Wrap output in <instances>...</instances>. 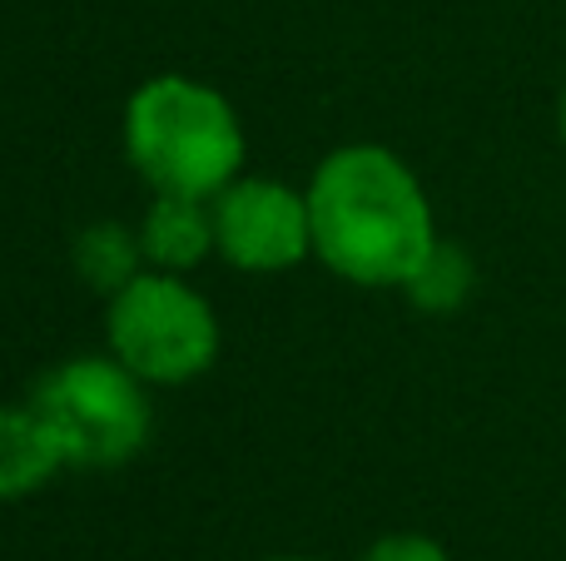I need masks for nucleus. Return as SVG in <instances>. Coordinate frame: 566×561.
<instances>
[{"instance_id": "nucleus-10", "label": "nucleus", "mask_w": 566, "mask_h": 561, "mask_svg": "<svg viewBox=\"0 0 566 561\" xmlns=\"http://www.w3.org/2000/svg\"><path fill=\"white\" fill-rule=\"evenodd\" d=\"M358 561H452L448 547L428 532H388L368 547Z\"/></svg>"}, {"instance_id": "nucleus-9", "label": "nucleus", "mask_w": 566, "mask_h": 561, "mask_svg": "<svg viewBox=\"0 0 566 561\" xmlns=\"http://www.w3.org/2000/svg\"><path fill=\"white\" fill-rule=\"evenodd\" d=\"M472 284H478V268H472V254L452 239H438L428 254L418 258L408 278H402V294L418 314H458L472 298Z\"/></svg>"}, {"instance_id": "nucleus-7", "label": "nucleus", "mask_w": 566, "mask_h": 561, "mask_svg": "<svg viewBox=\"0 0 566 561\" xmlns=\"http://www.w3.org/2000/svg\"><path fill=\"white\" fill-rule=\"evenodd\" d=\"M145 264L159 274H189L214 254V204L189 194H155L139 219Z\"/></svg>"}, {"instance_id": "nucleus-1", "label": "nucleus", "mask_w": 566, "mask_h": 561, "mask_svg": "<svg viewBox=\"0 0 566 561\" xmlns=\"http://www.w3.org/2000/svg\"><path fill=\"white\" fill-rule=\"evenodd\" d=\"M313 258L343 284L402 288L418 258L438 244L428 189L388 145H343L308 179Z\"/></svg>"}, {"instance_id": "nucleus-11", "label": "nucleus", "mask_w": 566, "mask_h": 561, "mask_svg": "<svg viewBox=\"0 0 566 561\" xmlns=\"http://www.w3.org/2000/svg\"><path fill=\"white\" fill-rule=\"evenodd\" d=\"M557 125H562V145H566V89H562V105H557Z\"/></svg>"}, {"instance_id": "nucleus-8", "label": "nucleus", "mask_w": 566, "mask_h": 561, "mask_svg": "<svg viewBox=\"0 0 566 561\" xmlns=\"http://www.w3.org/2000/svg\"><path fill=\"white\" fill-rule=\"evenodd\" d=\"M70 264H75L80 284L95 288L99 298H115L125 284H135L145 274V244H139V229L115 224V219H99V224L80 229L75 248H70Z\"/></svg>"}, {"instance_id": "nucleus-5", "label": "nucleus", "mask_w": 566, "mask_h": 561, "mask_svg": "<svg viewBox=\"0 0 566 561\" xmlns=\"http://www.w3.org/2000/svg\"><path fill=\"white\" fill-rule=\"evenodd\" d=\"M209 204H214V254L239 274H289L313 254L308 189L239 174Z\"/></svg>"}, {"instance_id": "nucleus-2", "label": "nucleus", "mask_w": 566, "mask_h": 561, "mask_svg": "<svg viewBox=\"0 0 566 561\" xmlns=\"http://www.w3.org/2000/svg\"><path fill=\"white\" fill-rule=\"evenodd\" d=\"M249 139L224 89L195 75H149L125 105V159L155 194L214 199L244 174Z\"/></svg>"}, {"instance_id": "nucleus-6", "label": "nucleus", "mask_w": 566, "mask_h": 561, "mask_svg": "<svg viewBox=\"0 0 566 561\" xmlns=\"http://www.w3.org/2000/svg\"><path fill=\"white\" fill-rule=\"evenodd\" d=\"M65 447L50 423L25 403H0V502L35 497L65 473Z\"/></svg>"}, {"instance_id": "nucleus-12", "label": "nucleus", "mask_w": 566, "mask_h": 561, "mask_svg": "<svg viewBox=\"0 0 566 561\" xmlns=\"http://www.w3.org/2000/svg\"><path fill=\"white\" fill-rule=\"evenodd\" d=\"M269 561H318V557H269Z\"/></svg>"}, {"instance_id": "nucleus-4", "label": "nucleus", "mask_w": 566, "mask_h": 561, "mask_svg": "<svg viewBox=\"0 0 566 561\" xmlns=\"http://www.w3.org/2000/svg\"><path fill=\"white\" fill-rule=\"evenodd\" d=\"M105 343L149 388H179L214 368L219 314L189 274L145 268L135 284L105 298Z\"/></svg>"}, {"instance_id": "nucleus-3", "label": "nucleus", "mask_w": 566, "mask_h": 561, "mask_svg": "<svg viewBox=\"0 0 566 561\" xmlns=\"http://www.w3.org/2000/svg\"><path fill=\"white\" fill-rule=\"evenodd\" d=\"M30 407L60 437L65 463L85 473L135 463L155 427L149 383L115 353H80L45 368L30 388Z\"/></svg>"}]
</instances>
